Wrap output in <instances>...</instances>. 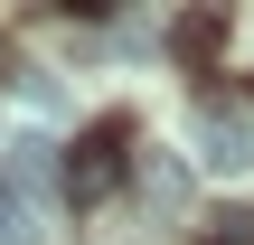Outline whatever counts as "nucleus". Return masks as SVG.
I'll return each instance as SVG.
<instances>
[{
	"mask_svg": "<svg viewBox=\"0 0 254 245\" xmlns=\"http://www.w3.org/2000/svg\"><path fill=\"white\" fill-rule=\"evenodd\" d=\"M9 151H19V161H9V189H28V179L47 189V179H57V142H38V132H28V142H9Z\"/></svg>",
	"mask_w": 254,
	"mask_h": 245,
	"instance_id": "7ed1b4c3",
	"label": "nucleus"
},
{
	"mask_svg": "<svg viewBox=\"0 0 254 245\" xmlns=\"http://www.w3.org/2000/svg\"><path fill=\"white\" fill-rule=\"evenodd\" d=\"M0 245H28V217H19V189L0 179Z\"/></svg>",
	"mask_w": 254,
	"mask_h": 245,
	"instance_id": "20e7f679",
	"label": "nucleus"
},
{
	"mask_svg": "<svg viewBox=\"0 0 254 245\" xmlns=\"http://www.w3.org/2000/svg\"><path fill=\"white\" fill-rule=\"evenodd\" d=\"M198 161L217 179H254V104H207L198 113Z\"/></svg>",
	"mask_w": 254,
	"mask_h": 245,
	"instance_id": "f257e3e1",
	"label": "nucleus"
},
{
	"mask_svg": "<svg viewBox=\"0 0 254 245\" xmlns=\"http://www.w3.org/2000/svg\"><path fill=\"white\" fill-rule=\"evenodd\" d=\"M113 179H123V123H94V132L75 142V161H66V198H75V208H94Z\"/></svg>",
	"mask_w": 254,
	"mask_h": 245,
	"instance_id": "f03ea898",
	"label": "nucleus"
}]
</instances>
